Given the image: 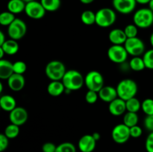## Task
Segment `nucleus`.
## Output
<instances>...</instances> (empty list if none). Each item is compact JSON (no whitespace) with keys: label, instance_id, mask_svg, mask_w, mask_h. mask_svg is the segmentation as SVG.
I'll use <instances>...</instances> for the list:
<instances>
[{"label":"nucleus","instance_id":"obj_13","mask_svg":"<svg viewBox=\"0 0 153 152\" xmlns=\"http://www.w3.org/2000/svg\"><path fill=\"white\" fill-rule=\"evenodd\" d=\"M28 112L24 107H16L9 113V120L10 123L21 126L28 120Z\"/></svg>","mask_w":153,"mask_h":152},{"label":"nucleus","instance_id":"obj_37","mask_svg":"<svg viewBox=\"0 0 153 152\" xmlns=\"http://www.w3.org/2000/svg\"><path fill=\"white\" fill-rule=\"evenodd\" d=\"M142 134H143V130L137 125L130 128V135L132 138H139L141 137Z\"/></svg>","mask_w":153,"mask_h":152},{"label":"nucleus","instance_id":"obj_50","mask_svg":"<svg viewBox=\"0 0 153 152\" xmlns=\"http://www.w3.org/2000/svg\"><path fill=\"white\" fill-rule=\"evenodd\" d=\"M24 1H25V3H27V2H29V1H34V0H23Z\"/></svg>","mask_w":153,"mask_h":152},{"label":"nucleus","instance_id":"obj_32","mask_svg":"<svg viewBox=\"0 0 153 152\" xmlns=\"http://www.w3.org/2000/svg\"><path fill=\"white\" fill-rule=\"evenodd\" d=\"M141 109L146 116L153 115V99L146 98L141 103Z\"/></svg>","mask_w":153,"mask_h":152},{"label":"nucleus","instance_id":"obj_24","mask_svg":"<svg viewBox=\"0 0 153 152\" xmlns=\"http://www.w3.org/2000/svg\"><path fill=\"white\" fill-rule=\"evenodd\" d=\"M139 121L138 115L137 113H132V112H127L124 114L123 122V123L128 126V128H131L137 125Z\"/></svg>","mask_w":153,"mask_h":152},{"label":"nucleus","instance_id":"obj_46","mask_svg":"<svg viewBox=\"0 0 153 152\" xmlns=\"http://www.w3.org/2000/svg\"><path fill=\"white\" fill-rule=\"evenodd\" d=\"M4 55H5V53H4V50L0 47V58H1V59H4L3 58H4Z\"/></svg>","mask_w":153,"mask_h":152},{"label":"nucleus","instance_id":"obj_16","mask_svg":"<svg viewBox=\"0 0 153 152\" xmlns=\"http://www.w3.org/2000/svg\"><path fill=\"white\" fill-rule=\"evenodd\" d=\"M25 84V79L23 75L13 73L7 79V85L11 90L14 92H19L24 88Z\"/></svg>","mask_w":153,"mask_h":152},{"label":"nucleus","instance_id":"obj_43","mask_svg":"<svg viewBox=\"0 0 153 152\" xmlns=\"http://www.w3.org/2000/svg\"><path fill=\"white\" fill-rule=\"evenodd\" d=\"M150 0H136V2L140 4H148Z\"/></svg>","mask_w":153,"mask_h":152},{"label":"nucleus","instance_id":"obj_35","mask_svg":"<svg viewBox=\"0 0 153 152\" xmlns=\"http://www.w3.org/2000/svg\"><path fill=\"white\" fill-rule=\"evenodd\" d=\"M13 68L14 73H16V74L23 75L26 72L27 66L24 61H18L13 63Z\"/></svg>","mask_w":153,"mask_h":152},{"label":"nucleus","instance_id":"obj_26","mask_svg":"<svg viewBox=\"0 0 153 152\" xmlns=\"http://www.w3.org/2000/svg\"><path fill=\"white\" fill-rule=\"evenodd\" d=\"M81 21L86 25H92L96 24V13L91 10H85L81 14Z\"/></svg>","mask_w":153,"mask_h":152},{"label":"nucleus","instance_id":"obj_14","mask_svg":"<svg viewBox=\"0 0 153 152\" xmlns=\"http://www.w3.org/2000/svg\"><path fill=\"white\" fill-rule=\"evenodd\" d=\"M97 146V141L92 134H85L79 140L78 147L81 152H93Z\"/></svg>","mask_w":153,"mask_h":152},{"label":"nucleus","instance_id":"obj_31","mask_svg":"<svg viewBox=\"0 0 153 152\" xmlns=\"http://www.w3.org/2000/svg\"><path fill=\"white\" fill-rule=\"evenodd\" d=\"M55 152H76V148L73 143L65 142L57 145Z\"/></svg>","mask_w":153,"mask_h":152},{"label":"nucleus","instance_id":"obj_38","mask_svg":"<svg viewBox=\"0 0 153 152\" xmlns=\"http://www.w3.org/2000/svg\"><path fill=\"white\" fill-rule=\"evenodd\" d=\"M145 148L147 152H153V132H150L145 142Z\"/></svg>","mask_w":153,"mask_h":152},{"label":"nucleus","instance_id":"obj_47","mask_svg":"<svg viewBox=\"0 0 153 152\" xmlns=\"http://www.w3.org/2000/svg\"><path fill=\"white\" fill-rule=\"evenodd\" d=\"M148 6H149V8L153 12V0H150V1L148 4Z\"/></svg>","mask_w":153,"mask_h":152},{"label":"nucleus","instance_id":"obj_30","mask_svg":"<svg viewBox=\"0 0 153 152\" xmlns=\"http://www.w3.org/2000/svg\"><path fill=\"white\" fill-rule=\"evenodd\" d=\"M15 14L11 12L4 11L0 14V24L3 26H9L15 20Z\"/></svg>","mask_w":153,"mask_h":152},{"label":"nucleus","instance_id":"obj_5","mask_svg":"<svg viewBox=\"0 0 153 152\" xmlns=\"http://www.w3.org/2000/svg\"><path fill=\"white\" fill-rule=\"evenodd\" d=\"M67 71L65 65L59 61H50L45 68V74L51 80H61Z\"/></svg>","mask_w":153,"mask_h":152},{"label":"nucleus","instance_id":"obj_42","mask_svg":"<svg viewBox=\"0 0 153 152\" xmlns=\"http://www.w3.org/2000/svg\"><path fill=\"white\" fill-rule=\"evenodd\" d=\"M6 40H6L5 38V35H4V34L3 33V31H0V46H1Z\"/></svg>","mask_w":153,"mask_h":152},{"label":"nucleus","instance_id":"obj_29","mask_svg":"<svg viewBox=\"0 0 153 152\" xmlns=\"http://www.w3.org/2000/svg\"><path fill=\"white\" fill-rule=\"evenodd\" d=\"M4 134L8 139H15L19 134V126L10 123L5 128Z\"/></svg>","mask_w":153,"mask_h":152},{"label":"nucleus","instance_id":"obj_2","mask_svg":"<svg viewBox=\"0 0 153 152\" xmlns=\"http://www.w3.org/2000/svg\"><path fill=\"white\" fill-rule=\"evenodd\" d=\"M118 98L127 101L131 98L135 97L138 91L137 84L134 80L129 78L120 80L117 86Z\"/></svg>","mask_w":153,"mask_h":152},{"label":"nucleus","instance_id":"obj_25","mask_svg":"<svg viewBox=\"0 0 153 152\" xmlns=\"http://www.w3.org/2000/svg\"><path fill=\"white\" fill-rule=\"evenodd\" d=\"M42 5L48 12H55L60 8L61 0H40Z\"/></svg>","mask_w":153,"mask_h":152},{"label":"nucleus","instance_id":"obj_8","mask_svg":"<svg viewBox=\"0 0 153 152\" xmlns=\"http://www.w3.org/2000/svg\"><path fill=\"white\" fill-rule=\"evenodd\" d=\"M129 55L133 57H140L145 52V45L139 37L128 38L123 45Z\"/></svg>","mask_w":153,"mask_h":152},{"label":"nucleus","instance_id":"obj_39","mask_svg":"<svg viewBox=\"0 0 153 152\" xmlns=\"http://www.w3.org/2000/svg\"><path fill=\"white\" fill-rule=\"evenodd\" d=\"M8 145L9 139L4 134H0V151H4L8 147Z\"/></svg>","mask_w":153,"mask_h":152},{"label":"nucleus","instance_id":"obj_33","mask_svg":"<svg viewBox=\"0 0 153 152\" xmlns=\"http://www.w3.org/2000/svg\"><path fill=\"white\" fill-rule=\"evenodd\" d=\"M146 69H153V48L144 52L143 57Z\"/></svg>","mask_w":153,"mask_h":152},{"label":"nucleus","instance_id":"obj_27","mask_svg":"<svg viewBox=\"0 0 153 152\" xmlns=\"http://www.w3.org/2000/svg\"><path fill=\"white\" fill-rule=\"evenodd\" d=\"M129 66L134 72H141L146 69L143 58L140 57H133L129 62Z\"/></svg>","mask_w":153,"mask_h":152},{"label":"nucleus","instance_id":"obj_15","mask_svg":"<svg viewBox=\"0 0 153 152\" xmlns=\"http://www.w3.org/2000/svg\"><path fill=\"white\" fill-rule=\"evenodd\" d=\"M99 97L102 101L111 103L118 98L117 88L111 86H104L98 92Z\"/></svg>","mask_w":153,"mask_h":152},{"label":"nucleus","instance_id":"obj_21","mask_svg":"<svg viewBox=\"0 0 153 152\" xmlns=\"http://www.w3.org/2000/svg\"><path fill=\"white\" fill-rule=\"evenodd\" d=\"M0 107L4 111L10 113L16 107V101L12 95H3L0 98Z\"/></svg>","mask_w":153,"mask_h":152},{"label":"nucleus","instance_id":"obj_41","mask_svg":"<svg viewBox=\"0 0 153 152\" xmlns=\"http://www.w3.org/2000/svg\"><path fill=\"white\" fill-rule=\"evenodd\" d=\"M57 146L54 143L47 142L44 143L42 146V151L43 152H55Z\"/></svg>","mask_w":153,"mask_h":152},{"label":"nucleus","instance_id":"obj_20","mask_svg":"<svg viewBox=\"0 0 153 152\" xmlns=\"http://www.w3.org/2000/svg\"><path fill=\"white\" fill-rule=\"evenodd\" d=\"M13 73V63L5 59L0 60V78L7 80Z\"/></svg>","mask_w":153,"mask_h":152},{"label":"nucleus","instance_id":"obj_18","mask_svg":"<svg viewBox=\"0 0 153 152\" xmlns=\"http://www.w3.org/2000/svg\"><path fill=\"white\" fill-rule=\"evenodd\" d=\"M108 39L112 45H124L127 38L124 30L114 28L109 32Z\"/></svg>","mask_w":153,"mask_h":152},{"label":"nucleus","instance_id":"obj_7","mask_svg":"<svg viewBox=\"0 0 153 152\" xmlns=\"http://www.w3.org/2000/svg\"><path fill=\"white\" fill-rule=\"evenodd\" d=\"M27 31V25L21 19L16 18L7 28V34L10 39L19 40L25 35Z\"/></svg>","mask_w":153,"mask_h":152},{"label":"nucleus","instance_id":"obj_4","mask_svg":"<svg viewBox=\"0 0 153 152\" xmlns=\"http://www.w3.org/2000/svg\"><path fill=\"white\" fill-rule=\"evenodd\" d=\"M117 15L114 10L109 7H102L96 13V24L101 28H108L114 24Z\"/></svg>","mask_w":153,"mask_h":152},{"label":"nucleus","instance_id":"obj_36","mask_svg":"<svg viewBox=\"0 0 153 152\" xmlns=\"http://www.w3.org/2000/svg\"><path fill=\"white\" fill-rule=\"evenodd\" d=\"M98 98H100L99 94L98 92H95V91L88 90L87 92L86 95H85V100L90 104H95L97 100H98Z\"/></svg>","mask_w":153,"mask_h":152},{"label":"nucleus","instance_id":"obj_44","mask_svg":"<svg viewBox=\"0 0 153 152\" xmlns=\"http://www.w3.org/2000/svg\"><path fill=\"white\" fill-rule=\"evenodd\" d=\"M92 135H93V137H94V138L95 139V140L97 142L99 141V140L100 139V138H101V135H100V134H99L98 132L94 133V134H93Z\"/></svg>","mask_w":153,"mask_h":152},{"label":"nucleus","instance_id":"obj_40","mask_svg":"<svg viewBox=\"0 0 153 152\" xmlns=\"http://www.w3.org/2000/svg\"><path fill=\"white\" fill-rule=\"evenodd\" d=\"M144 127L149 132H153V115L146 116L144 119Z\"/></svg>","mask_w":153,"mask_h":152},{"label":"nucleus","instance_id":"obj_49","mask_svg":"<svg viewBox=\"0 0 153 152\" xmlns=\"http://www.w3.org/2000/svg\"><path fill=\"white\" fill-rule=\"evenodd\" d=\"M2 90H3V84L1 82H0V93L2 92Z\"/></svg>","mask_w":153,"mask_h":152},{"label":"nucleus","instance_id":"obj_11","mask_svg":"<svg viewBox=\"0 0 153 152\" xmlns=\"http://www.w3.org/2000/svg\"><path fill=\"white\" fill-rule=\"evenodd\" d=\"M111 137L114 142L117 144H124L131 137L130 128L124 125L123 123L118 124L114 127L112 130Z\"/></svg>","mask_w":153,"mask_h":152},{"label":"nucleus","instance_id":"obj_19","mask_svg":"<svg viewBox=\"0 0 153 152\" xmlns=\"http://www.w3.org/2000/svg\"><path fill=\"white\" fill-rule=\"evenodd\" d=\"M65 86L61 80H51L47 86V92L51 96L58 97L65 92Z\"/></svg>","mask_w":153,"mask_h":152},{"label":"nucleus","instance_id":"obj_10","mask_svg":"<svg viewBox=\"0 0 153 152\" xmlns=\"http://www.w3.org/2000/svg\"><path fill=\"white\" fill-rule=\"evenodd\" d=\"M24 12L31 19H40L45 16L46 10H45L40 1L34 0L26 3Z\"/></svg>","mask_w":153,"mask_h":152},{"label":"nucleus","instance_id":"obj_45","mask_svg":"<svg viewBox=\"0 0 153 152\" xmlns=\"http://www.w3.org/2000/svg\"><path fill=\"white\" fill-rule=\"evenodd\" d=\"M79 1H80L81 2L84 4H91V3L94 2L95 0H79Z\"/></svg>","mask_w":153,"mask_h":152},{"label":"nucleus","instance_id":"obj_9","mask_svg":"<svg viewBox=\"0 0 153 152\" xmlns=\"http://www.w3.org/2000/svg\"><path fill=\"white\" fill-rule=\"evenodd\" d=\"M108 57L114 63H123L128 58V52L123 45H112L107 52Z\"/></svg>","mask_w":153,"mask_h":152},{"label":"nucleus","instance_id":"obj_17","mask_svg":"<svg viewBox=\"0 0 153 152\" xmlns=\"http://www.w3.org/2000/svg\"><path fill=\"white\" fill-rule=\"evenodd\" d=\"M108 110L111 115L114 116H120L125 114L126 111V101L117 98L111 103H109Z\"/></svg>","mask_w":153,"mask_h":152},{"label":"nucleus","instance_id":"obj_12","mask_svg":"<svg viewBox=\"0 0 153 152\" xmlns=\"http://www.w3.org/2000/svg\"><path fill=\"white\" fill-rule=\"evenodd\" d=\"M136 0H112V5L116 11L122 14H129L136 7Z\"/></svg>","mask_w":153,"mask_h":152},{"label":"nucleus","instance_id":"obj_6","mask_svg":"<svg viewBox=\"0 0 153 152\" xmlns=\"http://www.w3.org/2000/svg\"><path fill=\"white\" fill-rule=\"evenodd\" d=\"M85 85L88 90L98 92L104 86V77L97 70L90 71L85 77Z\"/></svg>","mask_w":153,"mask_h":152},{"label":"nucleus","instance_id":"obj_28","mask_svg":"<svg viewBox=\"0 0 153 152\" xmlns=\"http://www.w3.org/2000/svg\"><path fill=\"white\" fill-rule=\"evenodd\" d=\"M126 105L127 112H132V113H137V112L141 109V103L139 101L138 98H137L136 97L126 101Z\"/></svg>","mask_w":153,"mask_h":152},{"label":"nucleus","instance_id":"obj_3","mask_svg":"<svg viewBox=\"0 0 153 152\" xmlns=\"http://www.w3.org/2000/svg\"><path fill=\"white\" fill-rule=\"evenodd\" d=\"M133 22L138 28H148L153 25V12L149 7L136 10L133 16Z\"/></svg>","mask_w":153,"mask_h":152},{"label":"nucleus","instance_id":"obj_22","mask_svg":"<svg viewBox=\"0 0 153 152\" xmlns=\"http://www.w3.org/2000/svg\"><path fill=\"white\" fill-rule=\"evenodd\" d=\"M26 3L23 0H9L7 4V10L13 14H19L25 11Z\"/></svg>","mask_w":153,"mask_h":152},{"label":"nucleus","instance_id":"obj_48","mask_svg":"<svg viewBox=\"0 0 153 152\" xmlns=\"http://www.w3.org/2000/svg\"><path fill=\"white\" fill-rule=\"evenodd\" d=\"M149 42H150L151 46H152V48H153V32L152 33V34H151L150 37H149Z\"/></svg>","mask_w":153,"mask_h":152},{"label":"nucleus","instance_id":"obj_23","mask_svg":"<svg viewBox=\"0 0 153 152\" xmlns=\"http://www.w3.org/2000/svg\"><path fill=\"white\" fill-rule=\"evenodd\" d=\"M0 47L4 50L5 55H14L18 52L19 49V43L17 40L10 39L7 40Z\"/></svg>","mask_w":153,"mask_h":152},{"label":"nucleus","instance_id":"obj_1","mask_svg":"<svg viewBox=\"0 0 153 152\" xmlns=\"http://www.w3.org/2000/svg\"><path fill=\"white\" fill-rule=\"evenodd\" d=\"M61 81L64 83L66 89H69L72 92L82 88L85 84V77L78 70L70 69L66 72Z\"/></svg>","mask_w":153,"mask_h":152},{"label":"nucleus","instance_id":"obj_34","mask_svg":"<svg viewBox=\"0 0 153 152\" xmlns=\"http://www.w3.org/2000/svg\"><path fill=\"white\" fill-rule=\"evenodd\" d=\"M123 30L127 38H133V37H136L137 36L138 28L134 24L127 25Z\"/></svg>","mask_w":153,"mask_h":152}]
</instances>
